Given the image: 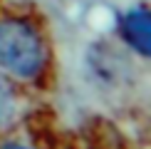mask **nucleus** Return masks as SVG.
I'll return each mask as SVG.
<instances>
[{
  "mask_svg": "<svg viewBox=\"0 0 151 149\" xmlns=\"http://www.w3.org/2000/svg\"><path fill=\"white\" fill-rule=\"evenodd\" d=\"M47 52L40 33L17 17L0 20V65L17 77H37L45 67Z\"/></svg>",
  "mask_w": 151,
  "mask_h": 149,
  "instance_id": "obj_1",
  "label": "nucleus"
},
{
  "mask_svg": "<svg viewBox=\"0 0 151 149\" xmlns=\"http://www.w3.org/2000/svg\"><path fill=\"white\" fill-rule=\"evenodd\" d=\"M124 27V37L129 40L131 47H136L139 55H149L151 50V37H149V12L144 8H136L124 15L122 20Z\"/></svg>",
  "mask_w": 151,
  "mask_h": 149,
  "instance_id": "obj_2",
  "label": "nucleus"
},
{
  "mask_svg": "<svg viewBox=\"0 0 151 149\" xmlns=\"http://www.w3.org/2000/svg\"><path fill=\"white\" fill-rule=\"evenodd\" d=\"M12 114H15V92L8 80L0 77V124L10 122Z\"/></svg>",
  "mask_w": 151,
  "mask_h": 149,
  "instance_id": "obj_3",
  "label": "nucleus"
},
{
  "mask_svg": "<svg viewBox=\"0 0 151 149\" xmlns=\"http://www.w3.org/2000/svg\"><path fill=\"white\" fill-rule=\"evenodd\" d=\"M3 149H25V147H15V144H8V147H3Z\"/></svg>",
  "mask_w": 151,
  "mask_h": 149,
  "instance_id": "obj_4",
  "label": "nucleus"
}]
</instances>
